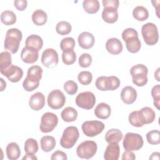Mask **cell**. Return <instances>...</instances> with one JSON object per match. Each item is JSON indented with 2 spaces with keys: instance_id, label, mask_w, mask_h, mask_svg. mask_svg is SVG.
Returning a JSON list of instances; mask_svg holds the SVG:
<instances>
[{
  "instance_id": "cell-1",
  "label": "cell",
  "mask_w": 160,
  "mask_h": 160,
  "mask_svg": "<svg viewBox=\"0 0 160 160\" xmlns=\"http://www.w3.org/2000/svg\"><path fill=\"white\" fill-rule=\"evenodd\" d=\"M22 38V32L18 28H11L7 31L4 42L5 49L12 54L18 52L20 42Z\"/></svg>"
},
{
  "instance_id": "cell-2",
  "label": "cell",
  "mask_w": 160,
  "mask_h": 160,
  "mask_svg": "<svg viewBox=\"0 0 160 160\" xmlns=\"http://www.w3.org/2000/svg\"><path fill=\"white\" fill-rule=\"evenodd\" d=\"M148 72L147 67L142 64L133 66L130 69L132 82L137 86H144L148 82Z\"/></svg>"
},
{
  "instance_id": "cell-3",
  "label": "cell",
  "mask_w": 160,
  "mask_h": 160,
  "mask_svg": "<svg viewBox=\"0 0 160 160\" xmlns=\"http://www.w3.org/2000/svg\"><path fill=\"white\" fill-rule=\"evenodd\" d=\"M79 136V132L76 126H68L63 131L60 139V145L66 149L72 148L76 143Z\"/></svg>"
},
{
  "instance_id": "cell-4",
  "label": "cell",
  "mask_w": 160,
  "mask_h": 160,
  "mask_svg": "<svg viewBox=\"0 0 160 160\" xmlns=\"http://www.w3.org/2000/svg\"><path fill=\"white\" fill-rule=\"evenodd\" d=\"M141 34L144 42L149 46L156 44L159 39V33L157 26L152 22L144 24L141 28Z\"/></svg>"
},
{
  "instance_id": "cell-5",
  "label": "cell",
  "mask_w": 160,
  "mask_h": 160,
  "mask_svg": "<svg viewBox=\"0 0 160 160\" xmlns=\"http://www.w3.org/2000/svg\"><path fill=\"white\" fill-rule=\"evenodd\" d=\"M144 144L142 137L138 134L128 132L126 134L122 145L126 151H138L140 149Z\"/></svg>"
},
{
  "instance_id": "cell-6",
  "label": "cell",
  "mask_w": 160,
  "mask_h": 160,
  "mask_svg": "<svg viewBox=\"0 0 160 160\" xmlns=\"http://www.w3.org/2000/svg\"><path fill=\"white\" fill-rule=\"evenodd\" d=\"M98 146L93 141H85L81 142L76 148L78 156L82 159L92 158L97 152Z\"/></svg>"
},
{
  "instance_id": "cell-7",
  "label": "cell",
  "mask_w": 160,
  "mask_h": 160,
  "mask_svg": "<svg viewBox=\"0 0 160 160\" xmlns=\"http://www.w3.org/2000/svg\"><path fill=\"white\" fill-rule=\"evenodd\" d=\"M105 125L100 121H87L82 123L81 128L83 133L88 137H94L101 133Z\"/></svg>"
},
{
  "instance_id": "cell-8",
  "label": "cell",
  "mask_w": 160,
  "mask_h": 160,
  "mask_svg": "<svg viewBox=\"0 0 160 160\" xmlns=\"http://www.w3.org/2000/svg\"><path fill=\"white\" fill-rule=\"evenodd\" d=\"M58 123V116L54 113L47 112L41 116L39 129L42 132H50L56 127Z\"/></svg>"
},
{
  "instance_id": "cell-9",
  "label": "cell",
  "mask_w": 160,
  "mask_h": 160,
  "mask_svg": "<svg viewBox=\"0 0 160 160\" xmlns=\"http://www.w3.org/2000/svg\"><path fill=\"white\" fill-rule=\"evenodd\" d=\"M76 105L84 109H92L96 103L95 95L91 91L82 92L78 94L76 98Z\"/></svg>"
},
{
  "instance_id": "cell-10",
  "label": "cell",
  "mask_w": 160,
  "mask_h": 160,
  "mask_svg": "<svg viewBox=\"0 0 160 160\" xmlns=\"http://www.w3.org/2000/svg\"><path fill=\"white\" fill-rule=\"evenodd\" d=\"M48 106L53 109L62 108L66 102V96L59 89H54L49 92L48 96Z\"/></svg>"
},
{
  "instance_id": "cell-11",
  "label": "cell",
  "mask_w": 160,
  "mask_h": 160,
  "mask_svg": "<svg viewBox=\"0 0 160 160\" xmlns=\"http://www.w3.org/2000/svg\"><path fill=\"white\" fill-rule=\"evenodd\" d=\"M59 62L58 54L57 51L52 48H48L42 53L41 62L48 68L56 66Z\"/></svg>"
},
{
  "instance_id": "cell-12",
  "label": "cell",
  "mask_w": 160,
  "mask_h": 160,
  "mask_svg": "<svg viewBox=\"0 0 160 160\" xmlns=\"http://www.w3.org/2000/svg\"><path fill=\"white\" fill-rule=\"evenodd\" d=\"M0 72L12 82H18L21 79L23 76L22 69L20 67L13 64H11L7 69Z\"/></svg>"
},
{
  "instance_id": "cell-13",
  "label": "cell",
  "mask_w": 160,
  "mask_h": 160,
  "mask_svg": "<svg viewBox=\"0 0 160 160\" xmlns=\"http://www.w3.org/2000/svg\"><path fill=\"white\" fill-rule=\"evenodd\" d=\"M39 58L38 51L33 48L24 47L21 51V58L27 64H32L36 62Z\"/></svg>"
},
{
  "instance_id": "cell-14",
  "label": "cell",
  "mask_w": 160,
  "mask_h": 160,
  "mask_svg": "<svg viewBox=\"0 0 160 160\" xmlns=\"http://www.w3.org/2000/svg\"><path fill=\"white\" fill-rule=\"evenodd\" d=\"M29 107L34 111H39L42 109L45 105L44 95L41 92L33 94L29 101Z\"/></svg>"
},
{
  "instance_id": "cell-15",
  "label": "cell",
  "mask_w": 160,
  "mask_h": 160,
  "mask_svg": "<svg viewBox=\"0 0 160 160\" xmlns=\"http://www.w3.org/2000/svg\"><path fill=\"white\" fill-rule=\"evenodd\" d=\"M121 98L123 102L126 104H132L137 98L136 90L132 86H125L121 92Z\"/></svg>"
},
{
  "instance_id": "cell-16",
  "label": "cell",
  "mask_w": 160,
  "mask_h": 160,
  "mask_svg": "<svg viewBox=\"0 0 160 160\" xmlns=\"http://www.w3.org/2000/svg\"><path fill=\"white\" fill-rule=\"evenodd\" d=\"M78 41L79 46L85 49L91 48L95 42V39L92 34L86 31L81 32L79 35Z\"/></svg>"
},
{
  "instance_id": "cell-17",
  "label": "cell",
  "mask_w": 160,
  "mask_h": 160,
  "mask_svg": "<svg viewBox=\"0 0 160 160\" xmlns=\"http://www.w3.org/2000/svg\"><path fill=\"white\" fill-rule=\"evenodd\" d=\"M106 49L110 54L117 55L122 52L123 46L121 41L119 39L112 38L106 41Z\"/></svg>"
},
{
  "instance_id": "cell-18",
  "label": "cell",
  "mask_w": 160,
  "mask_h": 160,
  "mask_svg": "<svg viewBox=\"0 0 160 160\" xmlns=\"http://www.w3.org/2000/svg\"><path fill=\"white\" fill-rule=\"evenodd\" d=\"M120 148L118 143H111L106 148L104 158L106 160H118Z\"/></svg>"
},
{
  "instance_id": "cell-19",
  "label": "cell",
  "mask_w": 160,
  "mask_h": 160,
  "mask_svg": "<svg viewBox=\"0 0 160 160\" xmlns=\"http://www.w3.org/2000/svg\"><path fill=\"white\" fill-rule=\"evenodd\" d=\"M111 112V109L109 105L105 102H101L98 104L94 109V114L96 116L101 119H108Z\"/></svg>"
},
{
  "instance_id": "cell-20",
  "label": "cell",
  "mask_w": 160,
  "mask_h": 160,
  "mask_svg": "<svg viewBox=\"0 0 160 160\" xmlns=\"http://www.w3.org/2000/svg\"><path fill=\"white\" fill-rule=\"evenodd\" d=\"M26 47L33 48L39 51L43 46V41L41 37L36 34H31L29 36L25 41Z\"/></svg>"
},
{
  "instance_id": "cell-21",
  "label": "cell",
  "mask_w": 160,
  "mask_h": 160,
  "mask_svg": "<svg viewBox=\"0 0 160 160\" xmlns=\"http://www.w3.org/2000/svg\"><path fill=\"white\" fill-rule=\"evenodd\" d=\"M7 157L10 160H16L21 155V150L19 145L14 142L9 143L6 148Z\"/></svg>"
},
{
  "instance_id": "cell-22",
  "label": "cell",
  "mask_w": 160,
  "mask_h": 160,
  "mask_svg": "<svg viewBox=\"0 0 160 160\" xmlns=\"http://www.w3.org/2000/svg\"><path fill=\"white\" fill-rule=\"evenodd\" d=\"M102 19L108 23H114L118 19V10L111 8H105L102 12Z\"/></svg>"
},
{
  "instance_id": "cell-23",
  "label": "cell",
  "mask_w": 160,
  "mask_h": 160,
  "mask_svg": "<svg viewBox=\"0 0 160 160\" xmlns=\"http://www.w3.org/2000/svg\"><path fill=\"white\" fill-rule=\"evenodd\" d=\"M122 139V132L118 129H111L108 130L105 135V140L109 143H118Z\"/></svg>"
},
{
  "instance_id": "cell-24",
  "label": "cell",
  "mask_w": 160,
  "mask_h": 160,
  "mask_svg": "<svg viewBox=\"0 0 160 160\" xmlns=\"http://www.w3.org/2000/svg\"><path fill=\"white\" fill-rule=\"evenodd\" d=\"M41 149L46 152L53 150L56 146V140L53 136H44L40 140Z\"/></svg>"
},
{
  "instance_id": "cell-25",
  "label": "cell",
  "mask_w": 160,
  "mask_h": 160,
  "mask_svg": "<svg viewBox=\"0 0 160 160\" xmlns=\"http://www.w3.org/2000/svg\"><path fill=\"white\" fill-rule=\"evenodd\" d=\"M78 111L72 107H67L64 108L61 113V118L64 121L67 122L76 121L78 118Z\"/></svg>"
},
{
  "instance_id": "cell-26",
  "label": "cell",
  "mask_w": 160,
  "mask_h": 160,
  "mask_svg": "<svg viewBox=\"0 0 160 160\" xmlns=\"http://www.w3.org/2000/svg\"><path fill=\"white\" fill-rule=\"evenodd\" d=\"M47 14L42 9H36L32 14V21L36 26L44 25L47 22Z\"/></svg>"
},
{
  "instance_id": "cell-27",
  "label": "cell",
  "mask_w": 160,
  "mask_h": 160,
  "mask_svg": "<svg viewBox=\"0 0 160 160\" xmlns=\"http://www.w3.org/2000/svg\"><path fill=\"white\" fill-rule=\"evenodd\" d=\"M128 51L131 53L138 52L141 47V41L138 37H132L125 41Z\"/></svg>"
},
{
  "instance_id": "cell-28",
  "label": "cell",
  "mask_w": 160,
  "mask_h": 160,
  "mask_svg": "<svg viewBox=\"0 0 160 160\" xmlns=\"http://www.w3.org/2000/svg\"><path fill=\"white\" fill-rule=\"evenodd\" d=\"M119 79L114 76H105L104 88L105 91H114L118 89L120 86Z\"/></svg>"
},
{
  "instance_id": "cell-29",
  "label": "cell",
  "mask_w": 160,
  "mask_h": 160,
  "mask_svg": "<svg viewBox=\"0 0 160 160\" xmlns=\"http://www.w3.org/2000/svg\"><path fill=\"white\" fill-rule=\"evenodd\" d=\"M139 111L141 114L144 124L152 123L155 120L156 113L152 108L146 106L141 109Z\"/></svg>"
},
{
  "instance_id": "cell-30",
  "label": "cell",
  "mask_w": 160,
  "mask_h": 160,
  "mask_svg": "<svg viewBox=\"0 0 160 160\" xmlns=\"http://www.w3.org/2000/svg\"><path fill=\"white\" fill-rule=\"evenodd\" d=\"M99 2L98 0H84L82 7L84 11L89 14H95L99 9Z\"/></svg>"
},
{
  "instance_id": "cell-31",
  "label": "cell",
  "mask_w": 160,
  "mask_h": 160,
  "mask_svg": "<svg viewBox=\"0 0 160 160\" xmlns=\"http://www.w3.org/2000/svg\"><path fill=\"white\" fill-rule=\"evenodd\" d=\"M129 123L134 127L140 128L144 125V122L141 112L139 111H134L130 113L129 115Z\"/></svg>"
},
{
  "instance_id": "cell-32",
  "label": "cell",
  "mask_w": 160,
  "mask_h": 160,
  "mask_svg": "<svg viewBox=\"0 0 160 160\" xmlns=\"http://www.w3.org/2000/svg\"><path fill=\"white\" fill-rule=\"evenodd\" d=\"M132 16L136 20L144 21L148 18L149 12L145 7L142 6H138L133 9Z\"/></svg>"
},
{
  "instance_id": "cell-33",
  "label": "cell",
  "mask_w": 160,
  "mask_h": 160,
  "mask_svg": "<svg viewBox=\"0 0 160 160\" xmlns=\"http://www.w3.org/2000/svg\"><path fill=\"white\" fill-rule=\"evenodd\" d=\"M1 21L6 26L12 25L16 22V16L14 12L6 10L1 13Z\"/></svg>"
},
{
  "instance_id": "cell-34",
  "label": "cell",
  "mask_w": 160,
  "mask_h": 160,
  "mask_svg": "<svg viewBox=\"0 0 160 160\" xmlns=\"http://www.w3.org/2000/svg\"><path fill=\"white\" fill-rule=\"evenodd\" d=\"M39 81L40 80L26 76L22 82V87L26 91H32L38 88Z\"/></svg>"
},
{
  "instance_id": "cell-35",
  "label": "cell",
  "mask_w": 160,
  "mask_h": 160,
  "mask_svg": "<svg viewBox=\"0 0 160 160\" xmlns=\"http://www.w3.org/2000/svg\"><path fill=\"white\" fill-rule=\"evenodd\" d=\"M24 151L26 153L34 154L39 149L38 143L35 139L28 138L24 142Z\"/></svg>"
},
{
  "instance_id": "cell-36",
  "label": "cell",
  "mask_w": 160,
  "mask_h": 160,
  "mask_svg": "<svg viewBox=\"0 0 160 160\" xmlns=\"http://www.w3.org/2000/svg\"><path fill=\"white\" fill-rule=\"evenodd\" d=\"M72 26L71 24L65 21H61L58 22L56 26V31L58 34L64 36L69 34L71 32Z\"/></svg>"
},
{
  "instance_id": "cell-37",
  "label": "cell",
  "mask_w": 160,
  "mask_h": 160,
  "mask_svg": "<svg viewBox=\"0 0 160 160\" xmlns=\"http://www.w3.org/2000/svg\"><path fill=\"white\" fill-rule=\"evenodd\" d=\"M11 54L8 51H3L0 54V71H4L12 64Z\"/></svg>"
},
{
  "instance_id": "cell-38",
  "label": "cell",
  "mask_w": 160,
  "mask_h": 160,
  "mask_svg": "<svg viewBox=\"0 0 160 160\" xmlns=\"http://www.w3.org/2000/svg\"><path fill=\"white\" fill-rule=\"evenodd\" d=\"M75 40L73 38L66 37L63 38L60 42V48L62 52H67L73 50L75 46Z\"/></svg>"
},
{
  "instance_id": "cell-39",
  "label": "cell",
  "mask_w": 160,
  "mask_h": 160,
  "mask_svg": "<svg viewBox=\"0 0 160 160\" xmlns=\"http://www.w3.org/2000/svg\"><path fill=\"white\" fill-rule=\"evenodd\" d=\"M146 136L148 142L150 144L156 145L160 142V132L159 130L150 131L146 134Z\"/></svg>"
},
{
  "instance_id": "cell-40",
  "label": "cell",
  "mask_w": 160,
  "mask_h": 160,
  "mask_svg": "<svg viewBox=\"0 0 160 160\" xmlns=\"http://www.w3.org/2000/svg\"><path fill=\"white\" fill-rule=\"evenodd\" d=\"M42 69L41 66L38 65L32 66L28 69L27 76L40 80L42 78Z\"/></svg>"
},
{
  "instance_id": "cell-41",
  "label": "cell",
  "mask_w": 160,
  "mask_h": 160,
  "mask_svg": "<svg viewBox=\"0 0 160 160\" xmlns=\"http://www.w3.org/2000/svg\"><path fill=\"white\" fill-rule=\"evenodd\" d=\"M62 62L66 65L72 64L75 62L76 60V52L73 50L67 52H62Z\"/></svg>"
},
{
  "instance_id": "cell-42",
  "label": "cell",
  "mask_w": 160,
  "mask_h": 160,
  "mask_svg": "<svg viewBox=\"0 0 160 160\" xmlns=\"http://www.w3.org/2000/svg\"><path fill=\"white\" fill-rule=\"evenodd\" d=\"M78 79L80 84L82 85H88L91 82L92 79V73L88 71H81L78 76Z\"/></svg>"
},
{
  "instance_id": "cell-43",
  "label": "cell",
  "mask_w": 160,
  "mask_h": 160,
  "mask_svg": "<svg viewBox=\"0 0 160 160\" xmlns=\"http://www.w3.org/2000/svg\"><path fill=\"white\" fill-rule=\"evenodd\" d=\"M151 95L154 99V105L158 109H160V86L156 84L151 89Z\"/></svg>"
},
{
  "instance_id": "cell-44",
  "label": "cell",
  "mask_w": 160,
  "mask_h": 160,
  "mask_svg": "<svg viewBox=\"0 0 160 160\" xmlns=\"http://www.w3.org/2000/svg\"><path fill=\"white\" fill-rule=\"evenodd\" d=\"M64 89L68 94L74 95L77 92L78 86L76 82L72 80H69L64 84Z\"/></svg>"
},
{
  "instance_id": "cell-45",
  "label": "cell",
  "mask_w": 160,
  "mask_h": 160,
  "mask_svg": "<svg viewBox=\"0 0 160 160\" xmlns=\"http://www.w3.org/2000/svg\"><path fill=\"white\" fill-rule=\"evenodd\" d=\"M79 65L83 68H86L90 66L92 62V57L88 53L82 54L78 59Z\"/></svg>"
},
{
  "instance_id": "cell-46",
  "label": "cell",
  "mask_w": 160,
  "mask_h": 160,
  "mask_svg": "<svg viewBox=\"0 0 160 160\" xmlns=\"http://www.w3.org/2000/svg\"><path fill=\"white\" fill-rule=\"evenodd\" d=\"M138 32L134 28H127L124 29L122 32V38L124 41L130 38L138 37Z\"/></svg>"
},
{
  "instance_id": "cell-47",
  "label": "cell",
  "mask_w": 160,
  "mask_h": 160,
  "mask_svg": "<svg viewBox=\"0 0 160 160\" xmlns=\"http://www.w3.org/2000/svg\"><path fill=\"white\" fill-rule=\"evenodd\" d=\"M104 8H111L118 9L119 7V1L118 0H102V1Z\"/></svg>"
},
{
  "instance_id": "cell-48",
  "label": "cell",
  "mask_w": 160,
  "mask_h": 160,
  "mask_svg": "<svg viewBox=\"0 0 160 160\" xmlns=\"http://www.w3.org/2000/svg\"><path fill=\"white\" fill-rule=\"evenodd\" d=\"M51 160H56V159L66 160V159H68V157L65 152H64L60 150H58L52 154V155L51 156Z\"/></svg>"
},
{
  "instance_id": "cell-49",
  "label": "cell",
  "mask_w": 160,
  "mask_h": 160,
  "mask_svg": "<svg viewBox=\"0 0 160 160\" xmlns=\"http://www.w3.org/2000/svg\"><path fill=\"white\" fill-rule=\"evenodd\" d=\"M14 5L18 11H23L27 8L28 1L26 0H15Z\"/></svg>"
},
{
  "instance_id": "cell-50",
  "label": "cell",
  "mask_w": 160,
  "mask_h": 160,
  "mask_svg": "<svg viewBox=\"0 0 160 160\" xmlns=\"http://www.w3.org/2000/svg\"><path fill=\"white\" fill-rule=\"evenodd\" d=\"M136 159L134 153L131 151H126L122 155V160H134Z\"/></svg>"
},
{
  "instance_id": "cell-51",
  "label": "cell",
  "mask_w": 160,
  "mask_h": 160,
  "mask_svg": "<svg viewBox=\"0 0 160 160\" xmlns=\"http://www.w3.org/2000/svg\"><path fill=\"white\" fill-rule=\"evenodd\" d=\"M24 159H28V160H37L38 159V158L32 154H28V153H26V155L22 158V160H24Z\"/></svg>"
},
{
  "instance_id": "cell-52",
  "label": "cell",
  "mask_w": 160,
  "mask_h": 160,
  "mask_svg": "<svg viewBox=\"0 0 160 160\" xmlns=\"http://www.w3.org/2000/svg\"><path fill=\"white\" fill-rule=\"evenodd\" d=\"M151 2L152 3L153 6L154 8H156V14L158 16V17L159 18V13H158V11H159V3L160 1H152Z\"/></svg>"
},
{
  "instance_id": "cell-53",
  "label": "cell",
  "mask_w": 160,
  "mask_h": 160,
  "mask_svg": "<svg viewBox=\"0 0 160 160\" xmlns=\"http://www.w3.org/2000/svg\"><path fill=\"white\" fill-rule=\"evenodd\" d=\"M160 153L159 152H154L152 153L151 156H149V159H159Z\"/></svg>"
},
{
  "instance_id": "cell-54",
  "label": "cell",
  "mask_w": 160,
  "mask_h": 160,
  "mask_svg": "<svg viewBox=\"0 0 160 160\" xmlns=\"http://www.w3.org/2000/svg\"><path fill=\"white\" fill-rule=\"evenodd\" d=\"M1 79V91H2L4 90V89L6 88V82L3 80L2 78H0Z\"/></svg>"
},
{
  "instance_id": "cell-55",
  "label": "cell",
  "mask_w": 160,
  "mask_h": 160,
  "mask_svg": "<svg viewBox=\"0 0 160 160\" xmlns=\"http://www.w3.org/2000/svg\"><path fill=\"white\" fill-rule=\"evenodd\" d=\"M159 69L160 68H158L156 71L154 72V78H156V79L158 81H160V79H159Z\"/></svg>"
}]
</instances>
